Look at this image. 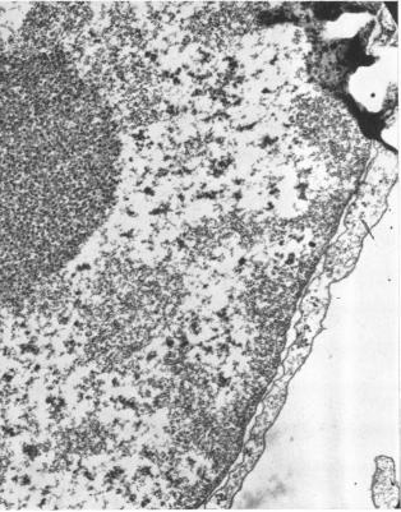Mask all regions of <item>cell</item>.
Wrapping results in <instances>:
<instances>
[{
    "label": "cell",
    "mask_w": 401,
    "mask_h": 512,
    "mask_svg": "<svg viewBox=\"0 0 401 512\" xmlns=\"http://www.w3.org/2000/svg\"><path fill=\"white\" fill-rule=\"evenodd\" d=\"M0 90V292H26L76 255L108 210L118 142L104 118Z\"/></svg>",
    "instance_id": "cell-1"
},
{
    "label": "cell",
    "mask_w": 401,
    "mask_h": 512,
    "mask_svg": "<svg viewBox=\"0 0 401 512\" xmlns=\"http://www.w3.org/2000/svg\"><path fill=\"white\" fill-rule=\"evenodd\" d=\"M294 126L335 165H354L359 154V140L352 121L333 99L307 95L294 104Z\"/></svg>",
    "instance_id": "cell-2"
}]
</instances>
